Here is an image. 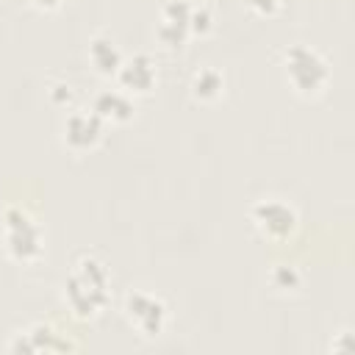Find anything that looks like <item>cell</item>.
I'll list each match as a JSON object with an SVG mask.
<instances>
[{
    "instance_id": "cell-1",
    "label": "cell",
    "mask_w": 355,
    "mask_h": 355,
    "mask_svg": "<svg viewBox=\"0 0 355 355\" xmlns=\"http://www.w3.org/2000/svg\"><path fill=\"white\" fill-rule=\"evenodd\" d=\"M108 266L94 252H80L72 263V275L67 277L64 297L78 319L97 316L108 302Z\"/></svg>"
},
{
    "instance_id": "cell-2",
    "label": "cell",
    "mask_w": 355,
    "mask_h": 355,
    "mask_svg": "<svg viewBox=\"0 0 355 355\" xmlns=\"http://www.w3.org/2000/svg\"><path fill=\"white\" fill-rule=\"evenodd\" d=\"M283 69H286V80L305 97L319 94L330 80V67L322 58V53L302 42L288 44L283 50Z\"/></svg>"
},
{
    "instance_id": "cell-3",
    "label": "cell",
    "mask_w": 355,
    "mask_h": 355,
    "mask_svg": "<svg viewBox=\"0 0 355 355\" xmlns=\"http://www.w3.org/2000/svg\"><path fill=\"white\" fill-rule=\"evenodd\" d=\"M3 222H6V247L11 258L33 261L42 255V227L25 208L8 205L3 211Z\"/></svg>"
},
{
    "instance_id": "cell-4",
    "label": "cell",
    "mask_w": 355,
    "mask_h": 355,
    "mask_svg": "<svg viewBox=\"0 0 355 355\" xmlns=\"http://www.w3.org/2000/svg\"><path fill=\"white\" fill-rule=\"evenodd\" d=\"M255 230L269 241H286L297 230V211L280 197H261L250 208Z\"/></svg>"
},
{
    "instance_id": "cell-5",
    "label": "cell",
    "mask_w": 355,
    "mask_h": 355,
    "mask_svg": "<svg viewBox=\"0 0 355 355\" xmlns=\"http://www.w3.org/2000/svg\"><path fill=\"white\" fill-rule=\"evenodd\" d=\"M122 311H125V319L130 322V327H136L147 338L161 336V330L166 327V305L153 291H144V288L128 291Z\"/></svg>"
},
{
    "instance_id": "cell-6",
    "label": "cell",
    "mask_w": 355,
    "mask_h": 355,
    "mask_svg": "<svg viewBox=\"0 0 355 355\" xmlns=\"http://www.w3.org/2000/svg\"><path fill=\"white\" fill-rule=\"evenodd\" d=\"M103 136V119L94 114V111H86V108H75L67 114L64 125H61V139L69 150H89L100 141Z\"/></svg>"
},
{
    "instance_id": "cell-7",
    "label": "cell",
    "mask_w": 355,
    "mask_h": 355,
    "mask_svg": "<svg viewBox=\"0 0 355 355\" xmlns=\"http://www.w3.org/2000/svg\"><path fill=\"white\" fill-rule=\"evenodd\" d=\"M116 78H119V89H125L128 94H144L155 86L158 67L147 53H136L133 58H122Z\"/></svg>"
},
{
    "instance_id": "cell-8",
    "label": "cell",
    "mask_w": 355,
    "mask_h": 355,
    "mask_svg": "<svg viewBox=\"0 0 355 355\" xmlns=\"http://www.w3.org/2000/svg\"><path fill=\"white\" fill-rule=\"evenodd\" d=\"M8 349H25V352H64L72 349L67 338H61L50 324H33L19 333V341H11Z\"/></svg>"
},
{
    "instance_id": "cell-9",
    "label": "cell",
    "mask_w": 355,
    "mask_h": 355,
    "mask_svg": "<svg viewBox=\"0 0 355 355\" xmlns=\"http://www.w3.org/2000/svg\"><path fill=\"white\" fill-rule=\"evenodd\" d=\"M92 111L103 119V122H128L136 111L133 105V97L125 92V89H103L94 103H92Z\"/></svg>"
},
{
    "instance_id": "cell-10",
    "label": "cell",
    "mask_w": 355,
    "mask_h": 355,
    "mask_svg": "<svg viewBox=\"0 0 355 355\" xmlns=\"http://www.w3.org/2000/svg\"><path fill=\"white\" fill-rule=\"evenodd\" d=\"M89 61L100 75H116L119 64H122V53L116 47V42L105 33H97L89 42Z\"/></svg>"
},
{
    "instance_id": "cell-11",
    "label": "cell",
    "mask_w": 355,
    "mask_h": 355,
    "mask_svg": "<svg viewBox=\"0 0 355 355\" xmlns=\"http://www.w3.org/2000/svg\"><path fill=\"white\" fill-rule=\"evenodd\" d=\"M191 94L202 103H211L216 100L222 92H225V75L216 69V67H202L191 75V83H189Z\"/></svg>"
},
{
    "instance_id": "cell-12",
    "label": "cell",
    "mask_w": 355,
    "mask_h": 355,
    "mask_svg": "<svg viewBox=\"0 0 355 355\" xmlns=\"http://www.w3.org/2000/svg\"><path fill=\"white\" fill-rule=\"evenodd\" d=\"M269 283H272V288H277V291L288 294V291H297V288H300L302 277H300V272H297L294 266L280 263V266H275V269L269 272Z\"/></svg>"
},
{
    "instance_id": "cell-13",
    "label": "cell",
    "mask_w": 355,
    "mask_h": 355,
    "mask_svg": "<svg viewBox=\"0 0 355 355\" xmlns=\"http://www.w3.org/2000/svg\"><path fill=\"white\" fill-rule=\"evenodd\" d=\"M214 31V14L211 8L205 6H194L191 8V17H189V33H197V36H205Z\"/></svg>"
},
{
    "instance_id": "cell-14",
    "label": "cell",
    "mask_w": 355,
    "mask_h": 355,
    "mask_svg": "<svg viewBox=\"0 0 355 355\" xmlns=\"http://www.w3.org/2000/svg\"><path fill=\"white\" fill-rule=\"evenodd\" d=\"M241 3H244L247 8H252L255 14H266V17H269V14H275V11L280 8L283 0H241Z\"/></svg>"
},
{
    "instance_id": "cell-15",
    "label": "cell",
    "mask_w": 355,
    "mask_h": 355,
    "mask_svg": "<svg viewBox=\"0 0 355 355\" xmlns=\"http://www.w3.org/2000/svg\"><path fill=\"white\" fill-rule=\"evenodd\" d=\"M50 100H53L55 105H67V103L72 100V86H69V83L53 86V89H50Z\"/></svg>"
},
{
    "instance_id": "cell-16",
    "label": "cell",
    "mask_w": 355,
    "mask_h": 355,
    "mask_svg": "<svg viewBox=\"0 0 355 355\" xmlns=\"http://www.w3.org/2000/svg\"><path fill=\"white\" fill-rule=\"evenodd\" d=\"M33 3H36L39 8H55V6L61 3V0H33Z\"/></svg>"
}]
</instances>
